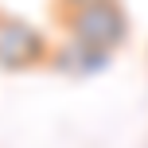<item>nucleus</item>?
Instances as JSON below:
<instances>
[{
    "label": "nucleus",
    "mask_w": 148,
    "mask_h": 148,
    "mask_svg": "<svg viewBox=\"0 0 148 148\" xmlns=\"http://www.w3.org/2000/svg\"><path fill=\"white\" fill-rule=\"evenodd\" d=\"M55 47L47 43V35L27 23L23 16L0 12V70L20 74V70H39L51 62Z\"/></svg>",
    "instance_id": "obj_2"
},
{
    "label": "nucleus",
    "mask_w": 148,
    "mask_h": 148,
    "mask_svg": "<svg viewBox=\"0 0 148 148\" xmlns=\"http://www.w3.org/2000/svg\"><path fill=\"white\" fill-rule=\"evenodd\" d=\"M86 4H97V0H55V12H74V8H86Z\"/></svg>",
    "instance_id": "obj_4"
},
{
    "label": "nucleus",
    "mask_w": 148,
    "mask_h": 148,
    "mask_svg": "<svg viewBox=\"0 0 148 148\" xmlns=\"http://www.w3.org/2000/svg\"><path fill=\"white\" fill-rule=\"evenodd\" d=\"M109 62H113V55H101V51H94V47H82V43H74V39H62L51 51V62H47V66H55L59 74L90 78V74H101Z\"/></svg>",
    "instance_id": "obj_3"
},
{
    "label": "nucleus",
    "mask_w": 148,
    "mask_h": 148,
    "mask_svg": "<svg viewBox=\"0 0 148 148\" xmlns=\"http://www.w3.org/2000/svg\"><path fill=\"white\" fill-rule=\"evenodd\" d=\"M59 27L66 39L101 55H117L129 43V12L121 8V0H97L74 12H59Z\"/></svg>",
    "instance_id": "obj_1"
}]
</instances>
